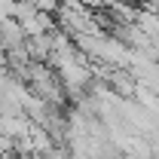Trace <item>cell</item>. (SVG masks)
<instances>
[{"label":"cell","mask_w":159,"mask_h":159,"mask_svg":"<svg viewBox=\"0 0 159 159\" xmlns=\"http://www.w3.org/2000/svg\"><path fill=\"white\" fill-rule=\"evenodd\" d=\"M25 46V31L16 19H3L0 21V52H12Z\"/></svg>","instance_id":"1"},{"label":"cell","mask_w":159,"mask_h":159,"mask_svg":"<svg viewBox=\"0 0 159 159\" xmlns=\"http://www.w3.org/2000/svg\"><path fill=\"white\" fill-rule=\"evenodd\" d=\"M28 129H31V122L25 119V113H19V116H0V135H3V138H9L12 144L25 138V135H28Z\"/></svg>","instance_id":"2"},{"label":"cell","mask_w":159,"mask_h":159,"mask_svg":"<svg viewBox=\"0 0 159 159\" xmlns=\"http://www.w3.org/2000/svg\"><path fill=\"white\" fill-rule=\"evenodd\" d=\"M37 12H43V16H55L61 9V0H28Z\"/></svg>","instance_id":"3"}]
</instances>
